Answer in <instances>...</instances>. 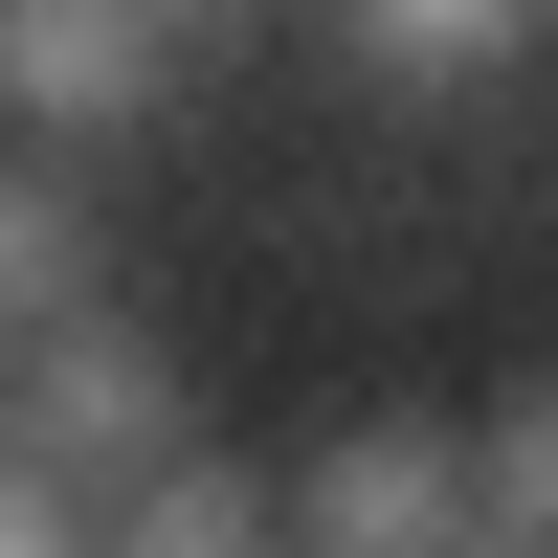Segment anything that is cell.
I'll return each instance as SVG.
<instances>
[{"label": "cell", "instance_id": "obj_1", "mask_svg": "<svg viewBox=\"0 0 558 558\" xmlns=\"http://www.w3.org/2000/svg\"><path fill=\"white\" fill-rule=\"evenodd\" d=\"M0 425H23V470L89 514V492H134L157 447H202V380H179L134 313H68V336H23V357H0Z\"/></svg>", "mask_w": 558, "mask_h": 558}, {"label": "cell", "instance_id": "obj_2", "mask_svg": "<svg viewBox=\"0 0 558 558\" xmlns=\"http://www.w3.org/2000/svg\"><path fill=\"white\" fill-rule=\"evenodd\" d=\"M470 536H492L470 425H425V402H357L291 447V558H470Z\"/></svg>", "mask_w": 558, "mask_h": 558}, {"label": "cell", "instance_id": "obj_3", "mask_svg": "<svg viewBox=\"0 0 558 558\" xmlns=\"http://www.w3.org/2000/svg\"><path fill=\"white\" fill-rule=\"evenodd\" d=\"M179 68L202 45L157 0H0V134H45V157H134L179 112Z\"/></svg>", "mask_w": 558, "mask_h": 558}, {"label": "cell", "instance_id": "obj_4", "mask_svg": "<svg viewBox=\"0 0 558 558\" xmlns=\"http://www.w3.org/2000/svg\"><path fill=\"white\" fill-rule=\"evenodd\" d=\"M68 313H112V202H89V157L0 134V357L68 336Z\"/></svg>", "mask_w": 558, "mask_h": 558}, {"label": "cell", "instance_id": "obj_5", "mask_svg": "<svg viewBox=\"0 0 558 558\" xmlns=\"http://www.w3.org/2000/svg\"><path fill=\"white\" fill-rule=\"evenodd\" d=\"M89 558H291V470H246V447H157L134 492H89Z\"/></svg>", "mask_w": 558, "mask_h": 558}, {"label": "cell", "instance_id": "obj_6", "mask_svg": "<svg viewBox=\"0 0 558 558\" xmlns=\"http://www.w3.org/2000/svg\"><path fill=\"white\" fill-rule=\"evenodd\" d=\"M536 23L558 0H313V45H336L357 89H470V68H514Z\"/></svg>", "mask_w": 558, "mask_h": 558}, {"label": "cell", "instance_id": "obj_7", "mask_svg": "<svg viewBox=\"0 0 558 558\" xmlns=\"http://www.w3.org/2000/svg\"><path fill=\"white\" fill-rule=\"evenodd\" d=\"M470 492H492V536H558V380L470 402Z\"/></svg>", "mask_w": 558, "mask_h": 558}, {"label": "cell", "instance_id": "obj_8", "mask_svg": "<svg viewBox=\"0 0 558 558\" xmlns=\"http://www.w3.org/2000/svg\"><path fill=\"white\" fill-rule=\"evenodd\" d=\"M157 23H179V45H223V23H268V0H157Z\"/></svg>", "mask_w": 558, "mask_h": 558}, {"label": "cell", "instance_id": "obj_9", "mask_svg": "<svg viewBox=\"0 0 558 558\" xmlns=\"http://www.w3.org/2000/svg\"><path fill=\"white\" fill-rule=\"evenodd\" d=\"M470 558H558V536H470Z\"/></svg>", "mask_w": 558, "mask_h": 558}]
</instances>
